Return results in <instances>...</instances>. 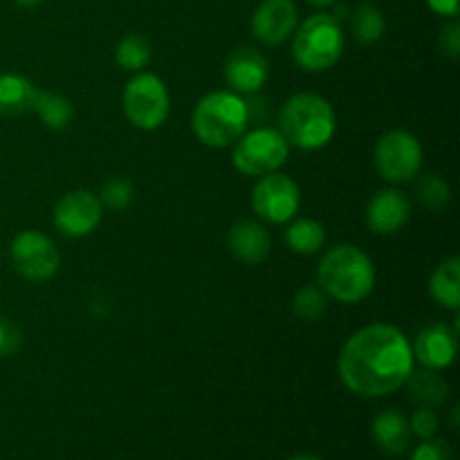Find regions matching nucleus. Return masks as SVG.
<instances>
[{"label": "nucleus", "mask_w": 460, "mask_h": 460, "mask_svg": "<svg viewBox=\"0 0 460 460\" xmlns=\"http://www.w3.org/2000/svg\"><path fill=\"white\" fill-rule=\"evenodd\" d=\"M413 364L411 344L389 323L364 326L349 337L337 359L344 386L362 398H385L402 389Z\"/></svg>", "instance_id": "obj_1"}, {"label": "nucleus", "mask_w": 460, "mask_h": 460, "mask_svg": "<svg viewBox=\"0 0 460 460\" xmlns=\"http://www.w3.org/2000/svg\"><path fill=\"white\" fill-rule=\"evenodd\" d=\"M317 283L328 299L359 304L376 288V265L359 247L335 245L323 254L317 268Z\"/></svg>", "instance_id": "obj_2"}, {"label": "nucleus", "mask_w": 460, "mask_h": 460, "mask_svg": "<svg viewBox=\"0 0 460 460\" xmlns=\"http://www.w3.org/2000/svg\"><path fill=\"white\" fill-rule=\"evenodd\" d=\"M279 130L290 146L301 151H319L335 137L337 115L322 94H292L279 112Z\"/></svg>", "instance_id": "obj_3"}, {"label": "nucleus", "mask_w": 460, "mask_h": 460, "mask_svg": "<svg viewBox=\"0 0 460 460\" xmlns=\"http://www.w3.org/2000/svg\"><path fill=\"white\" fill-rule=\"evenodd\" d=\"M250 124V103L232 90H216L196 103L191 115L193 135L205 146L227 148L241 139Z\"/></svg>", "instance_id": "obj_4"}, {"label": "nucleus", "mask_w": 460, "mask_h": 460, "mask_svg": "<svg viewBox=\"0 0 460 460\" xmlns=\"http://www.w3.org/2000/svg\"><path fill=\"white\" fill-rule=\"evenodd\" d=\"M292 36V58L305 72L328 70L344 52V30L340 18L332 13H313Z\"/></svg>", "instance_id": "obj_5"}, {"label": "nucleus", "mask_w": 460, "mask_h": 460, "mask_svg": "<svg viewBox=\"0 0 460 460\" xmlns=\"http://www.w3.org/2000/svg\"><path fill=\"white\" fill-rule=\"evenodd\" d=\"M290 155V144L279 128H256L243 133L234 144L232 162L238 173L261 178L281 169Z\"/></svg>", "instance_id": "obj_6"}, {"label": "nucleus", "mask_w": 460, "mask_h": 460, "mask_svg": "<svg viewBox=\"0 0 460 460\" xmlns=\"http://www.w3.org/2000/svg\"><path fill=\"white\" fill-rule=\"evenodd\" d=\"M171 111L169 88L153 72H135L124 88V112L135 128L155 130Z\"/></svg>", "instance_id": "obj_7"}, {"label": "nucleus", "mask_w": 460, "mask_h": 460, "mask_svg": "<svg viewBox=\"0 0 460 460\" xmlns=\"http://www.w3.org/2000/svg\"><path fill=\"white\" fill-rule=\"evenodd\" d=\"M373 162L380 178L386 182H409L422 169V146L409 130H389L377 139Z\"/></svg>", "instance_id": "obj_8"}, {"label": "nucleus", "mask_w": 460, "mask_h": 460, "mask_svg": "<svg viewBox=\"0 0 460 460\" xmlns=\"http://www.w3.org/2000/svg\"><path fill=\"white\" fill-rule=\"evenodd\" d=\"M301 205V189L290 175H283L279 171L268 175H261L252 191V207L256 216L265 223L281 225L296 216Z\"/></svg>", "instance_id": "obj_9"}, {"label": "nucleus", "mask_w": 460, "mask_h": 460, "mask_svg": "<svg viewBox=\"0 0 460 460\" xmlns=\"http://www.w3.org/2000/svg\"><path fill=\"white\" fill-rule=\"evenodd\" d=\"M13 270L31 283L49 281L58 272L61 256L57 245L45 234L25 229L12 241Z\"/></svg>", "instance_id": "obj_10"}, {"label": "nucleus", "mask_w": 460, "mask_h": 460, "mask_svg": "<svg viewBox=\"0 0 460 460\" xmlns=\"http://www.w3.org/2000/svg\"><path fill=\"white\" fill-rule=\"evenodd\" d=\"M103 205L97 193L75 189L66 193L54 207V227L67 238L90 236L102 225Z\"/></svg>", "instance_id": "obj_11"}, {"label": "nucleus", "mask_w": 460, "mask_h": 460, "mask_svg": "<svg viewBox=\"0 0 460 460\" xmlns=\"http://www.w3.org/2000/svg\"><path fill=\"white\" fill-rule=\"evenodd\" d=\"M299 25V9L295 0H261L252 16V31L256 40L268 48L290 39Z\"/></svg>", "instance_id": "obj_12"}, {"label": "nucleus", "mask_w": 460, "mask_h": 460, "mask_svg": "<svg viewBox=\"0 0 460 460\" xmlns=\"http://www.w3.org/2000/svg\"><path fill=\"white\" fill-rule=\"evenodd\" d=\"M225 81L236 94H256L270 76L268 58L250 45L232 49L225 58Z\"/></svg>", "instance_id": "obj_13"}, {"label": "nucleus", "mask_w": 460, "mask_h": 460, "mask_svg": "<svg viewBox=\"0 0 460 460\" xmlns=\"http://www.w3.org/2000/svg\"><path fill=\"white\" fill-rule=\"evenodd\" d=\"M413 362L425 368L443 371L452 367L458 353V328H449L447 323H431L422 328L411 346Z\"/></svg>", "instance_id": "obj_14"}, {"label": "nucleus", "mask_w": 460, "mask_h": 460, "mask_svg": "<svg viewBox=\"0 0 460 460\" xmlns=\"http://www.w3.org/2000/svg\"><path fill=\"white\" fill-rule=\"evenodd\" d=\"M367 227L377 236H394L411 218V202L398 189H382L367 205Z\"/></svg>", "instance_id": "obj_15"}, {"label": "nucleus", "mask_w": 460, "mask_h": 460, "mask_svg": "<svg viewBox=\"0 0 460 460\" xmlns=\"http://www.w3.org/2000/svg\"><path fill=\"white\" fill-rule=\"evenodd\" d=\"M272 238L259 220L243 218L232 225L227 234V250L236 261L245 265H259L270 256Z\"/></svg>", "instance_id": "obj_16"}, {"label": "nucleus", "mask_w": 460, "mask_h": 460, "mask_svg": "<svg viewBox=\"0 0 460 460\" xmlns=\"http://www.w3.org/2000/svg\"><path fill=\"white\" fill-rule=\"evenodd\" d=\"M371 434L380 452H385L386 456H400L409 447L411 427L400 409H385L373 420Z\"/></svg>", "instance_id": "obj_17"}, {"label": "nucleus", "mask_w": 460, "mask_h": 460, "mask_svg": "<svg viewBox=\"0 0 460 460\" xmlns=\"http://www.w3.org/2000/svg\"><path fill=\"white\" fill-rule=\"evenodd\" d=\"M404 385H407L413 402H418L420 407H443L449 398L447 380L434 368L422 367L420 371H411Z\"/></svg>", "instance_id": "obj_18"}, {"label": "nucleus", "mask_w": 460, "mask_h": 460, "mask_svg": "<svg viewBox=\"0 0 460 460\" xmlns=\"http://www.w3.org/2000/svg\"><path fill=\"white\" fill-rule=\"evenodd\" d=\"M36 88L27 76L16 72L0 75V117H16L31 111Z\"/></svg>", "instance_id": "obj_19"}, {"label": "nucleus", "mask_w": 460, "mask_h": 460, "mask_svg": "<svg viewBox=\"0 0 460 460\" xmlns=\"http://www.w3.org/2000/svg\"><path fill=\"white\" fill-rule=\"evenodd\" d=\"M429 292L438 305L447 310L460 308V259L458 256H449V259L440 261L438 268L434 270L429 279Z\"/></svg>", "instance_id": "obj_20"}, {"label": "nucleus", "mask_w": 460, "mask_h": 460, "mask_svg": "<svg viewBox=\"0 0 460 460\" xmlns=\"http://www.w3.org/2000/svg\"><path fill=\"white\" fill-rule=\"evenodd\" d=\"M31 111L39 115L40 124L48 126L49 130H63L75 119V106L67 97L58 93H40L36 90Z\"/></svg>", "instance_id": "obj_21"}, {"label": "nucleus", "mask_w": 460, "mask_h": 460, "mask_svg": "<svg viewBox=\"0 0 460 460\" xmlns=\"http://www.w3.org/2000/svg\"><path fill=\"white\" fill-rule=\"evenodd\" d=\"M326 243V229L313 218H299L286 229V245L301 256L317 254Z\"/></svg>", "instance_id": "obj_22"}, {"label": "nucleus", "mask_w": 460, "mask_h": 460, "mask_svg": "<svg viewBox=\"0 0 460 460\" xmlns=\"http://www.w3.org/2000/svg\"><path fill=\"white\" fill-rule=\"evenodd\" d=\"M151 40L144 34H137V31L126 34L115 48V63L128 72H142L151 63Z\"/></svg>", "instance_id": "obj_23"}, {"label": "nucleus", "mask_w": 460, "mask_h": 460, "mask_svg": "<svg viewBox=\"0 0 460 460\" xmlns=\"http://www.w3.org/2000/svg\"><path fill=\"white\" fill-rule=\"evenodd\" d=\"M386 21L373 4H358L350 13V31L359 45H373L385 36Z\"/></svg>", "instance_id": "obj_24"}, {"label": "nucleus", "mask_w": 460, "mask_h": 460, "mask_svg": "<svg viewBox=\"0 0 460 460\" xmlns=\"http://www.w3.org/2000/svg\"><path fill=\"white\" fill-rule=\"evenodd\" d=\"M328 310V295L319 286H304L295 292L292 313L301 322H319Z\"/></svg>", "instance_id": "obj_25"}, {"label": "nucleus", "mask_w": 460, "mask_h": 460, "mask_svg": "<svg viewBox=\"0 0 460 460\" xmlns=\"http://www.w3.org/2000/svg\"><path fill=\"white\" fill-rule=\"evenodd\" d=\"M416 198L429 211H443L449 205L452 189H449L447 180L440 178L438 173H425L416 184Z\"/></svg>", "instance_id": "obj_26"}, {"label": "nucleus", "mask_w": 460, "mask_h": 460, "mask_svg": "<svg viewBox=\"0 0 460 460\" xmlns=\"http://www.w3.org/2000/svg\"><path fill=\"white\" fill-rule=\"evenodd\" d=\"M99 200H102V205L108 207L111 211H124L133 205L135 187L130 184L128 178L115 175V178H111L102 187V191H99Z\"/></svg>", "instance_id": "obj_27"}, {"label": "nucleus", "mask_w": 460, "mask_h": 460, "mask_svg": "<svg viewBox=\"0 0 460 460\" xmlns=\"http://www.w3.org/2000/svg\"><path fill=\"white\" fill-rule=\"evenodd\" d=\"M409 427L416 436H420L422 440H429L434 438L436 431H438V416L431 407H418L413 411L411 420H409Z\"/></svg>", "instance_id": "obj_28"}, {"label": "nucleus", "mask_w": 460, "mask_h": 460, "mask_svg": "<svg viewBox=\"0 0 460 460\" xmlns=\"http://www.w3.org/2000/svg\"><path fill=\"white\" fill-rule=\"evenodd\" d=\"M438 49L449 58L460 57V25L456 18H449L438 34Z\"/></svg>", "instance_id": "obj_29"}, {"label": "nucleus", "mask_w": 460, "mask_h": 460, "mask_svg": "<svg viewBox=\"0 0 460 460\" xmlns=\"http://www.w3.org/2000/svg\"><path fill=\"white\" fill-rule=\"evenodd\" d=\"M22 344V332L21 328L16 326L9 319L0 317V358H7V355H13Z\"/></svg>", "instance_id": "obj_30"}, {"label": "nucleus", "mask_w": 460, "mask_h": 460, "mask_svg": "<svg viewBox=\"0 0 460 460\" xmlns=\"http://www.w3.org/2000/svg\"><path fill=\"white\" fill-rule=\"evenodd\" d=\"M411 460H454V452L445 440H425Z\"/></svg>", "instance_id": "obj_31"}, {"label": "nucleus", "mask_w": 460, "mask_h": 460, "mask_svg": "<svg viewBox=\"0 0 460 460\" xmlns=\"http://www.w3.org/2000/svg\"><path fill=\"white\" fill-rule=\"evenodd\" d=\"M429 9L438 16L456 18L458 16V0H427Z\"/></svg>", "instance_id": "obj_32"}, {"label": "nucleus", "mask_w": 460, "mask_h": 460, "mask_svg": "<svg viewBox=\"0 0 460 460\" xmlns=\"http://www.w3.org/2000/svg\"><path fill=\"white\" fill-rule=\"evenodd\" d=\"M16 3H18V7H22V9H34V7H39L43 0H16Z\"/></svg>", "instance_id": "obj_33"}, {"label": "nucleus", "mask_w": 460, "mask_h": 460, "mask_svg": "<svg viewBox=\"0 0 460 460\" xmlns=\"http://www.w3.org/2000/svg\"><path fill=\"white\" fill-rule=\"evenodd\" d=\"M308 3L313 4V7H331L335 0H308Z\"/></svg>", "instance_id": "obj_34"}, {"label": "nucleus", "mask_w": 460, "mask_h": 460, "mask_svg": "<svg viewBox=\"0 0 460 460\" xmlns=\"http://www.w3.org/2000/svg\"><path fill=\"white\" fill-rule=\"evenodd\" d=\"M290 460H322V458L308 456V454H301V456H295V458H290Z\"/></svg>", "instance_id": "obj_35"}]
</instances>
